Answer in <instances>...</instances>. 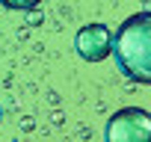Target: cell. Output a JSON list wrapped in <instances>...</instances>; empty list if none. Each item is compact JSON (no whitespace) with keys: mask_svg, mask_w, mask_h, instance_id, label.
<instances>
[{"mask_svg":"<svg viewBox=\"0 0 151 142\" xmlns=\"http://www.w3.org/2000/svg\"><path fill=\"white\" fill-rule=\"evenodd\" d=\"M110 53L116 56V65L127 80H133L139 86L151 83V15H148V9H142V12L130 15L124 24H119Z\"/></svg>","mask_w":151,"mask_h":142,"instance_id":"1","label":"cell"},{"mask_svg":"<svg viewBox=\"0 0 151 142\" xmlns=\"http://www.w3.org/2000/svg\"><path fill=\"white\" fill-rule=\"evenodd\" d=\"M107 142H145L151 136V115L148 110H139V107H124V110H116L107 121V130H104Z\"/></svg>","mask_w":151,"mask_h":142,"instance_id":"2","label":"cell"},{"mask_svg":"<svg viewBox=\"0 0 151 142\" xmlns=\"http://www.w3.org/2000/svg\"><path fill=\"white\" fill-rule=\"evenodd\" d=\"M113 47V30L107 24H83L74 36V50L86 62H104Z\"/></svg>","mask_w":151,"mask_h":142,"instance_id":"3","label":"cell"},{"mask_svg":"<svg viewBox=\"0 0 151 142\" xmlns=\"http://www.w3.org/2000/svg\"><path fill=\"white\" fill-rule=\"evenodd\" d=\"M0 6L15 9V12H27V9H33V6H42V0H0Z\"/></svg>","mask_w":151,"mask_h":142,"instance_id":"4","label":"cell"},{"mask_svg":"<svg viewBox=\"0 0 151 142\" xmlns=\"http://www.w3.org/2000/svg\"><path fill=\"white\" fill-rule=\"evenodd\" d=\"M42 18H45V15L39 12V6L27 9V24H30V27H39V24H42Z\"/></svg>","mask_w":151,"mask_h":142,"instance_id":"5","label":"cell"},{"mask_svg":"<svg viewBox=\"0 0 151 142\" xmlns=\"http://www.w3.org/2000/svg\"><path fill=\"white\" fill-rule=\"evenodd\" d=\"M0 121H3V104H0Z\"/></svg>","mask_w":151,"mask_h":142,"instance_id":"6","label":"cell"}]
</instances>
